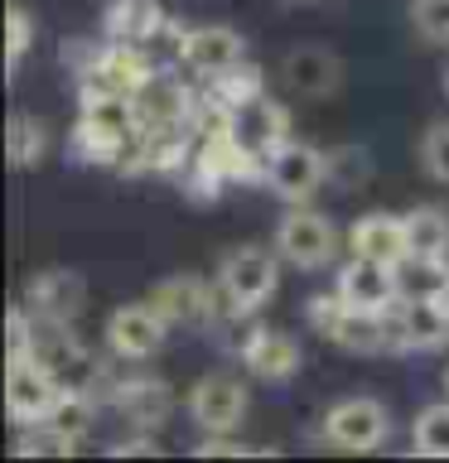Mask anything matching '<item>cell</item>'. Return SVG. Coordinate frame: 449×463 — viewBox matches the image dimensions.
I'll return each mask as SVG.
<instances>
[{
	"label": "cell",
	"mask_w": 449,
	"mask_h": 463,
	"mask_svg": "<svg viewBox=\"0 0 449 463\" xmlns=\"http://www.w3.org/2000/svg\"><path fill=\"white\" fill-rule=\"evenodd\" d=\"M165 328H169V318L159 314L155 304H126V309H116V314L107 318V347H111L116 357L140 362V357L159 353Z\"/></svg>",
	"instance_id": "obj_10"
},
{
	"label": "cell",
	"mask_w": 449,
	"mask_h": 463,
	"mask_svg": "<svg viewBox=\"0 0 449 463\" xmlns=\"http://www.w3.org/2000/svg\"><path fill=\"white\" fill-rule=\"evenodd\" d=\"M391 434V415L382 401L372 396H348V401H333L329 415H324V439L333 449H348V454H372Z\"/></svg>",
	"instance_id": "obj_5"
},
{
	"label": "cell",
	"mask_w": 449,
	"mask_h": 463,
	"mask_svg": "<svg viewBox=\"0 0 449 463\" xmlns=\"http://www.w3.org/2000/svg\"><path fill=\"white\" fill-rule=\"evenodd\" d=\"M5 328H10V343H5V362H10V357H34V347H39L34 309H24V304H14V309L5 314Z\"/></svg>",
	"instance_id": "obj_26"
},
{
	"label": "cell",
	"mask_w": 449,
	"mask_h": 463,
	"mask_svg": "<svg viewBox=\"0 0 449 463\" xmlns=\"http://www.w3.org/2000/svg\"><path fill=\"white\" fill-rule=\"evenodd\" d=\"M411 24L425 43H449V0H411Z\"/></svg>",
	"instance_id": "obj_25"
},
{
	"label": "cell",
	"mask_w": 449,
	"mask_h": 463,
	"mask_svg": "<svg viewBox=\"0 0 449 463\" xmlns=\"http://www.w3.org/2000/svg\"><path fill=\"white\" fill-rule=\"evenodd\" d=\"M411 444H416V454H425V458H449V401L425 405V411L416 415Z\"/></svg>",
	"instance_id": "obj_20"
},
{
	"label": "cell",
	"mask_w": 449,
	"mask_h": 463,
	"mask_svg": "<svg viewBox=\"0 0 449 463\" xmlns=\"http://www.w3.org/2000/svg\"><path fill=\"white\" fill-rule=\"evenodd\" d=\"M275 256L261 251V246H242V251H232L223 260V309L232 314H252L261 309L271 295H275Z\"/></svg>",
	"instance_id": "obj_7"
},
{
	"label": "cell",
	"mask_w": 449,
	"mask_h": 463,
	"mask_svg": "<svg viewBox=\"0 0 449 463\" xmlns=\"http://www.w3.org/2000/svg\"><path fill=\"white\" fill-rule=\"evenodd\" d=\"M444 97H449V68H444Z\"/></svg>",
	"instance_id": "obj_31"
},
{
	"label": "cell",
	"mask_w": 449,
	"mask_h": 463,
	"mask_svg": "<svg viewBox=\"0 0 449 463\" xmlns=\"http://www.w3.org/2000/svg\"><path fill=\"white\" fill-rule=\"evenodd\" d=\"M53 434H63V439L72 444L78 434L92 425V401L87 396H78V391H63V396L53 401V411H49V420H43Z\"/></svg>",
	"instance_id": "obj_22"
},
{
	"label": "cell",
	"mask_w": 449,
	"mask_h": 463,
	"mask_svg": "<svg viewBox=\"0 0 449 463\" xmlns=\"http://www.w3.org/2000/svg\"><path fill=\"white\" fill-rule=\"evenodd\" d=\"M339 299L353 304V309H368V314H387L391 304L401 299V270L387 266V260H372V256H358L348 266H339Z\"/></svg>",
	"instance_id": "obj_8"
},
{
	"label": "cell",
	"mask_w": 449,
	"mask_h": 463,
	"mask_svg": "<svg viewBox=\"0 0 449 463\" xmlns=\"http://www.w3.org/2000/svg\"><path fill=\"white\" fill-rule=\"evenodd\" d=\"M29 309H34V318H43V324L53 328H68V318L82 314V299H87V285L78 270H43L29 280Z\"/></svg>",
	"instance_id": "obj_12"
},
{
	"label": "cell",
	"mask_w": 449,
	"mask_h": 463,
	"mask_svg": "<svg viewBox=\"0 0 449 463\" xmlns=\"http://www.w3.org/2000/svg\"><path fill=\"white\" fill-rule=\"evenodd\" d=\"M179 58L194 72H223L232 63H242L246 58V39L237 34V29L227 24H198V29H184L179 34Z\"/></svg>",
	"instance_id": "obj_11"
},
{
	"label": "cell",
	"mask_w": 449,
	"mask_h": 463,
	"mask_svg": "<svg viewBox=\"0 0 449 463\" xmlns=\"http://www.w3.org/2000/svg\"><path fill=\"white\" fill-rule=\"evenodd\" d=\"M420 159H425V169L435 174V179L449 184V121H435L425 130V140H420Z\"/></svg>",
	"instance_id": "obj_28"
},
{
	"label": "cell",
	"mask_w": 449,
	"mask_h": 463,
	"mask_svg": "<svg viewBox=\"0 0 449 463\" xmlns=\"http://www.w3.org/2000/svg\"><path fill=\"white\" fill-rule=\"evenodd\" d=\"M150 304L169 318V324H194V318L208 314V285H203L198 275H169V280L155 285Z\"/></svg>",
	"instance_id": "obj_18"
},
{
	"label": "cell",
	"mask_w": 449,
	"mask_h": 463,
	"mask_svg": "<svg viewBox=\"0 0 449 463\" xmlns=\"http://www.w3.org/2000/svg\"><path fill=\"white\" fill-rule=\"evenodd\" d=\"M242 362L246 372L261 376V382H290V376L300 372V343L290 338V333H271V328H256L252 338L242 343Z\"/></svg>",
	"instance_id": "obj_13"
},
{
	"label": "cell",
	"mask_w": 449,
	"mask_h": 463,
	"mask_svg": "<svg viewBox=\"0 0 449 463\" xmlns=\"http://www.w3.org/2000/svg\"><path fill=\"white\" fill-rule=\"evenodd\" d=\"M348 241H353L358 256H372V260H387V266H401L406 256H411V246H406V213H362L353 232H348Z\"/></svg>",
	"instance_id": "obj_14"
},
{
	"label": "cell",
	"mask_w": 449,
	"mask_h": 463,
	"mask_svg": "<svg viewBox=\"0 0 449 463\" xmlns=\"http://www.w3.org/2000/svg\"><path fill=\"white\" fill-rule=\"evenodd\" d=\"M406 246H411L416 260H444L449 256V213L435 208V203L411 208L406 213Z\"/></svg>",
	"instance_id": "obj_19"
},
{
	"label": "cell",
	"mask_w": 449,
	"mask_h": 463,
	"mask_svg": "<svg viewBox=\"0 0 449 463\" xmlns=\"http://www.w3.org/2000/svg\"><path fill=\"white\" fill-rule=\"evenodd\" d=\"M213 87H217V101H223V107L242 111V107H252V101L261 97V72L246 68V63H232L223 72H213Z\"/></svg>",
	"instance_id": "obj_21"
},
{
	"label": "cell",
	"mask_w": 449,
	"mask_h": 463,
	"mask_svg": "<svg viewBox=\"0 0 449 463\" xmlns=\"http://www.w3.org/2000/svg\"><path fill=\"white\" fill-rule=\"evenodd\" d=\"M58 396H63V386H58V376L39 357L5 362V411L14 425H43Z\"/></svg>",
	"instance_id": "obj_6"
},
{
	"label": "cell",
	"mask_w": 449,
	"mask_h": 463,
	"mask_svg": "<svg viewBox=\"0 0 449 463\" xmlns=\"http://www.w3.org/2000/svg\"><path fill=\"white\" fill-rule=\"evenodd\" d=\"M281 72L300 97H329V92H339V82H343V63H339V53H329V49H290Z\"/></svg>",
	"instance_id": "obj_16"
},
{
	"label": "cell",
	"mask_w": 449,
	"mask_h": 463,
	"mask_svg": "<svg viewBox=\"0 0 449 463\" xmlns=\"http://www.w3.org/2000/svg\"><path fill=\"white\" fill-rule=\"evenodd\" d=\"M444 391H449V367H444Z\"/></svg>",
	"instance_id": "obj_32"
},
{
	"label": "cell",
	"mask_w": 449,
	"mask_h": 463,
	"mask_svg": "<svg viewBox=\"0 0 449 463\" xmlns=\"http://www.w3.org/2000/svg\"><path fill=\"white\" fill-rule=\"evenodd\" d=\"M159 29H165L159 0H107V10H101V34H107L111 43L140 49V43H150Z\"/></svg>",
	"instance_id": "obj_15"
},
{
	"label": "cell",
	"mask_w": 449,
	"mask_h": 463,
	"mask_svg": "<svg viewBox=\"0 0 449 463\" xmlns=\"http://www.w3.org/2000/svg\"><path fill=\"white\" fill-rule=\"evenodd\" d=\"M5 145H10V165H34L43 155V126L34 116L14 111L10 116V130H5Z\"/></svg>",
	"instance_id": "obj_23"
},
{
	"label": "cell",
	"mask_w": 449,
	"mask_h": 463,
	"mask_svg": "<svg viewBox=\"0 0 449 463\" xmlns=\"http://www.w3.org/2000/svg\"><path fill=\"white\" fill-rule=\"evenodd\" d=\"M387 338L396 353H435L449 343V314L435 295H401L387 309Z\"/></svg>",
	"instance_id": "obj_4"
},
{
	"label": "cell",
	"mask_w": 449,
	"mask_h": 463,
	"mask_svg": "<svg viewBox=\"0 0 449 463\" xmlns=\"http://www.w3.org/2000/svg\"><path fill=\"white\" fill-rule=\"evenodd\" d=\"M10 29H5V63H10V72L20 68V58H24V49H29V39H34V20H29V10L20 5V0H10Z\"/></svg>",
	"instance_id": "obj_27"
},
{
	"label": "cell",
	"mask_w": 449,
	"mask_h": 463,
	"mask_svg": "<svg viewBox=\"0 0 449 463\" xmlns=\"http://www.w3.org/2000/svg\"><path fill=\"white\" fill-rule=\"evenodd\" d=\"M188 111V92L179 82L159 78V72H150L140 87H136V121L140 126H155V130H174L184 121Z\"/></svg>",
	"instance_id": "obj_17"
},
{
	"label": "cell",
	"mask_w": 449,
	"mask_h": 463,
	"mask_svg": "<svg viewBox=\"0 0 449 463\" xmlns=\"http://www.w3.org/2000/svg\"><path fill=\"white\" fill-rule=\"evenodd\" d=\"M310 324L324 333L329 343L348 347V353H382V347H391V338H387V314L353 309V304L339 299V289H333V295L310 299Z\"/></svg>",
	"instance_id": "obj_1"
},
{
	"label": "cell",
	"mask_w": 449,
	"mask_h": 463,
	"mask_svg": "<svg viewBox=\"0 0 449 463\" xmlns=\"http://www.w3.org/2000/svg\"><path fill=\"white\" fill-rule=\"evenodd\" d=\"M435 299H440V309L449 314V266H444V275H440V285H435Z\"/></svg>",
	"instance_id": "obj_30"
},
{
	"label": "cell",
	"mask_w": 449,
	"mask_h": 463,
	"mask_svg": "<svg viewBox=\"0 0 449 463\" xmlns=\"http://www.w3.org/2000/svg\"><path fill=\"white\" fill-rule=\"evenodd\" d=\"M324 184H329V165L319 150H310V145L281 140L275 150H266V188L281 203H290V208L310 203Z\"/></svg>",
	"instance_id": "obj_3"
},
{
	"label": "cell",
	"mask_w": 449,
	"mask_h": 463,
	"mask_svg": "<svg viewBox=\"0 0 449 463\" xmlns=\"http://www.w3.org/2000/svg\"><path fill=\"white\" fill-rule=\"evenodd\" d=\"M188 415L203 434H232L246 420V391L232 376H203L188 396Z\"/></svg>",
	"instance_id": "obj_9"
},
{
	"label": "cell",
	"mask_w": 449,
	"mask_h": 463,
	"mask_svg": "<svg viewBox=\"0 0 449 463\" xmlns=\"http://www.w3.org/2000/svg\"><path fill=\"white\" fill-rule=\"evenodd\" d=\"M324 165H329V184H339V188H362L368 174H372V159H368V150H358V145L329 150Z\"/></svg>",
	"instance_id": "obj_24"
},
{
	"label": "cell",
	"mask_w": 449,
	"mask_h": 463,
	"mask_svg": "<svg viewBox=\"0 0 449 463\" xmlns=\"http://www.w3.org/2000/svg\"><path fill=\"white\" fill-rule=\"evenodd\" d=\"M121 401L136 411V420H159V415H165V405H169V396L159 386H150V382H130L121 391Z\"/></svg>",
	"instance_id": "obj_29"
},
{
	"label": "cell",
	"mask_w": 449,
	"mask_h": 463,
	"mask_svg": "<svg viewBox=\"0 0 449 463\" xmlns=\"http://www.w3.org/2000/svg\"><path fill=\"white\" fill-rule=\"evenodd\" d=\"M275 251L300 270H319L339 256V227H333L324 213H314L310 203H300V208H290L281 217V227H275Z\"/></svg>",
	"instance_id": "obj_2"
}]
</instances>
